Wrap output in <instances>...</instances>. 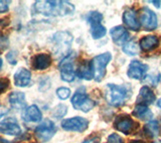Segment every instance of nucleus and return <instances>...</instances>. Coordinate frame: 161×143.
I'll return each instance as SVG.
<instances>
[{"label":"nucleus","mask_w":161,"mask_h":143,"mask_svg":"<svg viewBox=\"0 0 161 143\" xmlns=\"http://www.w3.org/2000/svg\"><path fill=\"white\" fill-rule=\"evenodd\" d=\"M62 128L65 131L84 132L89 126V120L83 117H73V118L64 119L62 121Z\"/></svg>","instance_id":"1a4fd4ad"},{"label":"nucleus","mask_w":161,"mask_h":143,"mask_svg":"<svg viewBox=\"0 0 161 143\" xmlns=\"http://www.w3.org/2000/svg\"><path fill=\"white\" fill-rule=\"evenodd\" d=\"M152 2L156 7L157 8H160V5H161V1H151Z\"/></svg>","instance_id":"e433bc0d"},{"label":"nucleus","mask_w":161,"mask_h":143,"mask_svg":"<svg viewBox=\"0 0 161 143\" xmlns=\"http://www.w3.org/2000/svg\"><path fill=\"white\" fill-rule=\"evenodd\" d=\"M133 116L136 118H139L141 120H149L152 118V112H151L148 108V106L145 105H136V107L133 110Z\"/></svg>","instance_id":"4be33fe9"},{"label":"nucleus","mask_w":161,"mask_h":143,"mask_svg":"<svg viewBox=\"0 0 161 143\" xmlns=\"http://www.w3.org/2000/svg\"><path fill=\"white\" fill-rule=\"evenodd\" d=\"M9 39L6 37H0V52H2L3 49H5L8 47Z\"/></svg>","instance_id":"f704fd0d"},{"label":"nucleus","mask_w":161,"mask_h":143,"mask_svg":"<svg viewBox=\"0 0 161 143\" xmlns=\"http://www.w3.org/2000/svg\"><path fill=\"white\" fill-rule=\"evenodd\" d=\"M75 11V6L69 1H53L43 0L35 1L32 5V12L42 16H64L72 14Z\"/></svg>","instance_id":"f257e3e1"},{"label":"nucleus","mask_w":161,"mask_h":143,"mask_svg":"<svg viewBox=\"0 0 161 143\" xmlns=\"http://www.w3.org/2000/svg\"><path fill=\"white\" fill-rule=\"evenodd\" d=\"M57 96L60 100H67L70 96V90L65 87H60L57 90Z\"/></svg>","instance_id":"cd10ccee"},{"label":"nucleus","mask_w":161,"mask_h":143,"mask_svg":"<svg viewBox=\"0 0 161 143\" xmlns=\"http://www.w3.org/2000/svg\"><path fill=\"white\" fill-rule=\"evenodd\" d=\"M114 127L118 131L122 132V133H124L126 135H129L136 129L137 124H136L129 116L121 115V116H118L117 118L115 119Z\"/></svg>","instance_id":"9d476101"},{"label":"nucleus","mask_w":161,"mask_h":143,"mask_svg":"<svg viewBox=\"0 0 161 143\" xmlns=\"http://www.w3.org/2000/svg\"><path fill=\"white\" fill-rule=\"evenodd\" d=\"M107 143H124V141H123V138L120 135L113 133L108 137Z\"/></svg>","instance_id":"7c9ffc66"},{"label":"nucleus","mask_w":161,"mask_h":143,"mask_svg":"<svg viewBox=\"0 0 161 143\" xmlns=\"http://www.w3.org/2000/svg\"><path fill=\"white\" fill-rule=\"evenodd\" d=\"M129 143H145V142L140 141V140H134V141H131V142H129Z\"/></svg>","instance_id":"58836bf2"},{"label":"nucleus","mask_w":161,"mask_h":143,"mask_svg":"<svg viewBox=\"0 0 161 143\" xmlns=\"http://www.w3.org/2000/svg\"><path fill=\"white\" fill-rule=\"evenodd\" d=\"M72 105L75 110L88 113L95 107V102L90 98L88 94L83 93V92H80V90H78L72 98Z\"/></svg>","instance_id":"0eeeda50"},{"label":"nucleus","mask_w":161,"mask_h":143,"mask_svg":"<svg viewBox=\"0 0 161 143\" xmlns=\"http://www.w3.org/2000/svg\"><path fill=\"white\" fill-rule=\"evenodd\" d=\"M107 33V29L101 23L91 24V34L94 39H100L104 37Z\"/></svg>","instance_id":"b1692460"},{"label":"nucleus","mask_w":161,"mask_h":143,"mask_svg":"<svg viewBox=\"0 0 161 143\" xmlns=\"http://www.w3.org/2000/svg\"><path fill=\"white\" fill-rule=\"evenodd\" d=\"M73 35L69 31H58L52 37L53 53L57 57L65 58L69 54V50L73 43Z\"/></svg>","instance_id":"7ed1b4c3"},{"label":"nucleus","mask_w":161,"mask_h":143,"mask_svg":"<svg viewBox=\"0 0 161 143\" xmlns=\"http://www.w3.org/2000/svg\"><path fill=\"white\" fill-rule=\"evenodd\" d=\"M110 34L112 37L113 42L118 44V45H123L128 43V39L130 37L129 32L127 31V29L123 27L122 25H118V26H115L110 30Z\"/></svg>","instance_id":"4468645a"},{"label":"nucleus","mask_w":161,"mask_h":143,"mask_svg":"<svg viewBox=\"0 0 161 143\" xmlns=\"http://www.w3.org/2000/svg\"><path fill=\"white\" fill-rule=\"evenodd\" d=\"M22 119L25 122H32V123H36V122L42 121V113L36 105H30L29 107H27V108H25L23 110Z\"/></svg>","instance_id":"2eb2a0df"},{"label":"nucleus","mask_w":161,"mask_h":143,"mask_svg":"<svg viewBox=\"0 0 161 143\" xmlns=\"http://www.w3.org/2000/svg\"><path fill=\"white\" fill-rule=\"evenodd\" d=\"M103 19V15L99 11H92L88 15V21L90 24H95V23H101Z\"/></svg>","instance_id":"bb28decb"},{"label":"nucleus","mask_w":161,"mask_h":143,"mask_svg":"<svg viewBox=\"0 0 161 143\" xmlns=\"http://www.w3.org/2000/svg\"><path fill=\"white\" fill-rule=\"evenodd\" d=\"M112 55L110 53H104L102 54L96 55V57L91 60V66H92L94 79L96 82H101L106 75V67L110 63Z\"/></svg>","instance_id":"20e7f679"},{"label":"nucleus","mask_w":161,"mask_h":143,"mask_svg":"<svg viewBox=\"0 0 161 143\" xmlns=\"http://www.w3.org/2000/svg\"><path fill=\"white\" fill-rule=\"evenodd\" d=\"M10 86V81L7 78H0V95L6 92Z\"/></svg>","instance_id":"c85d7f7f"},{"label":"nucleus","mask_w":161,"mask_h":143,"mask_svg":"<svg viewBox=\"0 0 161 143\" xmlns=\"http://www.w3.org/2000/svg\"><path fill=\"white\" fill-rule=\"evenodd\" d=\"M139 22L145 30H154L157 28V16L156 14L147 7H143L139 11Z\"/></svg>","instance_id":"6e6552de"},{"label":"nucleus","mask_w":161,"mask_h":143,"mask_svg":"<svg viewBox=\"0 0 161 143\" xmlns=\"http://www.w3.org/2000/svg\"><path fill=\"white\" fill-rule=\"evenodd\" d=\"M157 105H158V107H159V108L161 109V98L158 100V102H157Z\"/></svg>","instance_id":"a19ab883"},{"label":"nucleus","mask_w":161,"mask_h":143,"mask_svg":"<svg viewBox=\"0 0 161 143\" xmlns=\"http://www.w3.org/2000/svg\"><path fill=\"white\" fill-rule=\"evenodd\" d=\"M77 74L80 79H84L87 81L92 80L94 78V74H93L92 66H91V62H89V60H84V62L80 65Z\"/></svg>","instance_id":"412c9836"},{"label":"nucleus","mask_w":161,"mask_h":143,"mask_svg":"<svg viewBox=\"0 0 161 143\" xmlns=\"http://www.w3.org/2000/svg\"><path fill=\"white\" fill-rule=\"evenodd\" d=\"M159 44V39L156 35H147L140 39L139 45L144 52H150L156 49Z\"/></svg>","instance_id":"aec40b11"},{"label":"nucleus","mask_w":161,"mask_h":143,"mask_svg":"<svg viewBox=\"0 0 161 143\" xmlns=\"http://www.w3.org/2000/svg\"><path fill=\"white\" fill-rule=\"evenodd\" d=\"M9 110L4 106H0V119H2L4 116H6L8 114Z\"/></svg>","instance_id":"c9c22d12"},{"label":"nucleus","mask_w":161,"mask_h":143,"mask_svg":"<svg viewBox=\"0 0 161 143\" xmlns=\"http://www.w3.org/2000/svg\"><path fill=\"white\" fill-rule=\"evenodd\" d=\"M153 143H161V141H159V140H157V141H154Z\"/></svg>","instance_id":"79ce46f5"},{"label":"nucleus","mask_w":161,"mask_h":143,"mask_svg":"<svg viewBox=\"0 0 161 143\" xmlns=\"http://www.w3.org/2000/svg\"><path fill=\"white\" fill-rule=\"evenodd\" d=\"M144 132L149 138H155L160 134V126L157 121H150L144 126Z\"/></svg>","instance_id":"5701e85b"},{"label":"nucleus","mask_w":161,"mask_h":143,"mask_svg":"<svg viewBox=\"0 0 161 143\" xmlns=\"http://www.w3.org/2000/svg\"><path fill=\"white\" fill-rule=\"evenodd\" d=\"M68 112V107L64 105V104H59L58 105L53 111V116L54 118H63V117L67 114Z\"/></svg>","instance_id":"a878e982"},{"label":"nucleus","mask_w":161,"mask_h":143,"mask_svg":"<svg viewBox=\"0 0 161 143\" xmlns=\"http://www.w3.org/2000/svg\"><path fill=\"white\" fill-rule=\"evenodd\" d=\"M52 57L48 54H37L31 60V67L35 71L47 70L52 65Z\"/></svg>","instance_id":"ddd939ff"},{"label":"nucleus","mask_w":161,"mask_h":143,"mask_svg":"<svg viewBox=\"0 0 161 143\" xmlns=\"http://www.w3.org/2000/svg\"><path fill=\"white\" fill-rule=\"evenodd\" d=\"M100 141H101L100 136L93 135V136L88 137V138H86L82 143H100Z\"/></svg>","instance_id":"72a5a7b5"},{"label":"nucleus","mask_w":161,"mask_h":143,"mask_svg":"<svg viewBox=\"0 0 161 143\" xmlns=\"http://www.w3.org/2000/svg\"><path fill=\"white\" fill-rule=\"evenodd\" d=\"M123 52L128 55H137L140 52V45L135 40H129L123 45Z\"/></svg>","instance_id":"393cba45"},{"label":"nucleus","mask_w":161,"mask_h":143,"mask_svg":"<svg viewBox=\"0 0 161 143\" xmlns=\"http://www.w3.org/2000/svg\"><path fill=\"white\" fill-rule=\"evenodd\" d=\"M0 143H11V141H8L6 139L2 138V137H0Z\"/></svg>","instance_id":"4c0bfd02"},{"label":"nucleus","mask_w":161,"mask_h":143,"mask_svg":"<svg viewBox=\"0 0 161 143\" xmlns=\"http://www.w3.org/2000/svg\"><path fill=\"white\" fill-rule=\"evenodd\" d=\"M57 131L58 128L53 121L44 120L38 126H36L34 130V135L39 142L45 143L53 138Z\"/></svg>","instance_id":"39448f33"},{"label":"nucleus","mask_w":161,"mask_h":143,"mask_svg":"<svg viewBox=\"0 0 161 143\" xmlns=\"http://www.w3.org/2000/svg\"><path fill=\"white\" fill-rule=\"evenodd\" d=\"M148 71V66L140 60H132L129 65L127 75L129 78L134 80H143L146 78Z\"/></svg>","instance_id":"9b49d317"},{"label":"nucleus","mask_w":161,"mask_h":143,"mask_svg":"<svg viewBox=\"0 0 161 143\" xmlns=\"http://www.w3.org/2000/svg\"><path fill=\"white\" fill-rule=\"evenodd\" d=\"M75 54L74 53L69 54L67 57L64 58L62 62L59 63L58 68L60 72V78L63 81L70 83L75 78V70L74 67V59Z\"/></svg>","instance_id":"423d86ee"},{"label":"nucleus","mask_w":161,"mask_h":143,"mask_svg":"<svg viewBox=\"0 0 161 143\" xmlns=\"http://www.w3.org/2000/svg\"><path fill=\"white\" fill-rule=\"evenodd\" d=\"M0 133L10 136H18L21 134V128L16 119L8 118L0 122Z\"/></svg>","instance_id":"f8f14e48"},{"label":"nucleus","mask_w":161,"mask_h":143,"mask_svg":"<svg viewBox=\"0 0 161 143\" xmlns=\"http://www.w3.org/2000/svg\"><path fill=\"white\" fill-rule=\"evenodd\" d=\"M123 21L126 26L131 30L137 31L140 29V22L137 18V13L134 9H126L123 13Z\"/></svg>","instance_id":"dca6fc26"},{"label":"nucleus","mask_w":161,"mask_h":143,"mask_svg":"<svg viewBox=\"0 0 161 143\" xmlns=\"http://www.w3.org/2000/svg\"><path fill=\"white\" fill-rule=\"evenodd\" d=\"M6 59L10 65H12V66L16 65L17 64V52H15V50H10V52H8V54H6Z\"/></svg>","instance_id":"c756f323"},{"label":"nucleus","mask_w":161,"mask_h":143,"mask_svg":"<svg viewBox=\"0 0 161 143\" xmlns=\"http://www.w3.org/2000/svg\"><path fill=\"white\" fill-rule=\"evenodd\" d=\"M31 82V73L30 71L24 68H20L14 74V85L20 88L27 87Z\"/></svg>","instance_id":"f3484780"},{"label":"nucleus","mask_w":161,"mask_h":143,"mask_svg":"<svg viewBox=\"0 0 161 143\" xmlns=\"http://www.w3.org/2000/svg\"><path fill=\"white\" fill-rule=\"evenodd\" d=\"M156 100L155 94L153 93V91L151 90L148 86H143L141 88L139 92V96H138V104L140 105H150L153 104Z\"/></svg>","instance_id":"6ab92c4d"},{"label":"nucleus","mask_w":161,"mask_h":143,"mask_svg":"<svg viewBox=\"0 0 161 143\" xmlns=\"http://www.w3.org/2000/svg\"><path fill=\"white\" fill-rule=\"evenodd\" d=\"M146 81H149L150 82V84L152 85V86H156L158 84V81L160 79V75H157L156 77H154V75H149V76H146Z\"/></svg>","instance_id":"473e14b6"},{"label":"nucleus","mask_w":161,"mask_h":143,"mask_svg":"<svg viewBox=\"0 0 161 143\" xmlns=\"http://www.w3.org/2000/svg\"><path fill=\"white\" fill-rule=\"evenodd\" d=\"M11 3L10 0H0V13H5L9 10V4Z\"/></svg>","instance_id":"2f4dec72"},{"label":"nucleus","mask_w":161,"mask_h":143,"mask_svg":"<svg viewBox=\"0 0 161 143\" xmlns=\"http://www.w3.org/2000/svg\"><path fill=\"white\" fill-rule=\"evenodd\" d=\"M9 105L14 110H24L25 108V95L22 92H12L8 97Z\"/></svg>","instance_id":"a211bd4d"},{"label":"nucleus","mask_w":161,"mask_h":143,"mask_svg":"<svg viewBox=\"0 0 161 143\" xmlns=\"http://www.w3.org/2000/svg\"><path fill=\"white\" fill-rule=\"evenodd\" d=\"M129 91L126 87L114 84H108L105 91V98L108 104L114 107H120L126 103L129 98Z\"/></svg>","instance_id":"f03ea898"},{"label":"nucleus","mask_w":161,"mask_h":143,"mask_svg":"<svg viewBox=\"0 0 161 143\" xmlns=\"http://www.w3.org/2000/svg\"><path fill=\"white\" fill-rule=\"evenodd\" d=\"M2 67H3V60H2L1 57H0V70L2 69Z\"/></svg>","instance_id":"ea45409f"}]
</instances>
